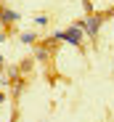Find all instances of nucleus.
Listing matches in <instances>:
<instances>
[{
  "label": "nucleus",
  "instance_id": "f257e3e1",
  "mask_svg": "<svg viewBox=\"0 0 114 122\" xmlns=\"http://www.w3.org/2000/svg\"><path fill=\"white\" fill-rule=\"evenodd\" d=\"M53 40H64L66 45L80 48V45H82V40H85V29H82V24L77 21V24H72V27L61 29V32H53Z\"/></svg>",
  "mask_w": 114,
  "mask_h": 122
},
{
  "label": "nucleus",
  "instance_id": "f03ea898",
  "mask_svg": "<svg viewBox=\"0 0 114 122\" xmlns=\"http://www.w3.org/2000/svg\"><path fill=\"white\" fill-rule=\"evenodd\" d=\"M106 21V13H88L85 19H82V29H85V35L90 37V40H96L98 37V32H101V24Z\"/></svg>",
  "mask_w": 114,
  "mask_h": 122
},
{
  "label": "nucleus",
  "instance_id": "7ed1b4c3",
  "mask_svg": "<svg viewBox=\"0 0 114 122\" xmlns=\"http://www.w3.org/2000/svg\"><path fill=\"white\" fill-rule=\"evenodd\" d=\"M50 51H53V48H48V45L43 43V45H35V48H32V56H35V61H48Z\"/></svg>",
  "mask_w": 114,
  "mask_h": 122
},
{
  "label": "nucleus",
  "instance_id": "20e7f679",
  "mask_svg": "<svg viewBox=\"0 0 114 122\" xmlns=\"http://www.w3.org/2000/svg\"><path fill=\"white\" fill-rule=\"evenodd\" d=\"M0 21H3V24H5V27H8V24H11V21H19V13H16V11H11V8H5V5H3V8H0Z\"/></svg>",
  "mask_w": 114,
  "mask_h": 122
},
{
  "label": "nucleus",
  "instance_id": "39448f33",
  "mask_svg": "<svg viewBox=\"0 0 114 122\" xmlns=\"http://www.w3.org/2000/svg\"><path fill=\"white\" fill-rule=\"evenodd\" d=\"M19 40H21L24 45H35V43H37V35H35V32H21Z\"/></svg>",
  "mask_w": 114,
  "mask_h": 122
},
{
  "label": "nucleus",
  "instance_id": "423d86ee",
  "mask_svg": "<svg viewBox=\"0 0 114 122\" xmlns=\"http://www.w3.org/2000/svg\"><path fill=\"white\" fill-rule=\"evenodd\" d=\"M19 69H21V72H29V69H32V58H27V61H21V66H19Z\"/></svg>",
  "mask_w": 114,
  "mask_h": 122
},
{
  "label": "nucleus",
  "instance_id": "0eeeda50",
  "mask_svg": "<svg viewBox=\"0 0 114 122\" xmlns=\"http://www.w3.org/2000/svg\"><path fill=\"white\" fill-rule=\"evenodd\" d=\"M35 24H37V27H45V24H48V16H37Z\"/></svg>",
  "mask_w": 114,
  "mask_h": 122
},
{
  "label": "nucleus",
  "instance_id": "6e6552de",
  "mask_svg": "<svg viewBox=\"0 0 114 122\" xmlns=\"http://www.w3.org/2000/svg\"><path fill=\"white\" fill-rule=\"evenodd\" d=\"M82 5H85V11H88V13H93V3H90V0H82Z\"/></svg>",
  "mask_w": 114,
  "mask_h": 122
},
{
  "label": "nucleus",
  "instance_id": "1a4fd4ad",
  "mask_svg": "<svg viewBox=\"0 0 114 122\" xmlns=\"http://www.w3.org/2000/svg\"><path fill=\"white\" fill-rule=\"evenodd\" d=\"M0 104H5V93H0Z\"/></svg>",
  "mask_w": 114,
  "mask_h": 122
},
{
  "label": "nucleus",
  "instance_id": "9d476101",
  "mask_svg": "<svg viewBox=\"0 0 114 122\" xmlns=\"http://www.w3.org/2000/svg\"><path fill=\"white\" fill-rule=\"evenodd\" d=\"M0 69H3V58H0Z\"/></svg>",
  "mask_w": 114,
  "mask_h": 122
}]
</instances>
